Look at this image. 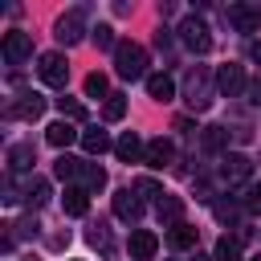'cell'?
Listing matches in <instances>:
<instances>
[{
    "label": "cell",
    "mask_w": 261,
    "mask_h": 261,
    "mask_svg": "<svg viewBox=\"0 0 261 261\" xmlns=\"http://www.w3.org/2000/svg\"><path fill=\"white\" fill-rule=\"evenodd\" d=\"M114 73L126 77V82L151 77V73H147V49L135 45V41H118V49H114Z\"/></svg>",
    "instance_id": "cell-1"
},
{
    "label": "cell",
    "mask_w": 261,
    "mask_h": 261,
    "mask_svg": "<svg viewBox=\"0 0 261 261\" xmlns=\"http://www.w3.org/2000/svg\"><path fill=\"white\" fill-rule=\"evenodd\" d=\"M179 41H184L192 53H208V49H212V29H208L200 16H184V24H179Z\"/></svg>",
    "instance_id": "cell-2"
},
{
    "label": "cell",
    "mask_w": 261,
    "mask_h": 261,
    "mask_svg": "<svg viewBox=\"0 0 261 261\" xmlns=\"http://www.w3.org/2000/svg\"><path fill=\"white\" fill-rule=\"evenodd\" d=\"M249 175H253V159H249V155H241V151H228V155L220 159V179H224L228 188H237V184H249Z\"/></svg>",
    "instance_id": "cell-3"
},
{
    "label": "cell",
    "mask_w": 261,
    "mask_h": 261,
    "mask_svg": "<svg viewBox=\"0 0 261 261\" xmlns=\"http://www.w3.org/2000/svg\"><path fill=\"white\" fill-rule=\"evenodd\" d=\"M37 73H41V82L45 86H65V77H69V61H65V53H41V61H37Z\"/></svg>",
    "instance_id": "cell-4"
},
{
    "label": "cell",
    "mask_w": 261,
    "mask_h": 261,
    "mask_svg": "<svg viewBox=\"0 0 261 261\" xmlns=\"http://www.w3.org/2000/svg\"><path fill=\"white\" fill-rule=\"evenodd\" d=\"M82 33H86V16H82V8H69V12L57 20V41H61V45H77Z\"/></svg>",
    "instance_id": "cell-5"
},
{
    "label": "cell",
    "mask_w": 261,
    "mask_h": 261,
    "mask_svg": "<svg viewBox=\"0 0 261 261\" xmlns=\"http://www.w3.org/2000/svg\"><path fill=\"white\" fill-rule=\"evenodd\" d=\"M4 57H8L12 65L29 61V57H33V41H29V33H20V29L4 33Z\"/></svg>",
    "instance_id": "cell-6"
},
{
    "label": "cell",
    "mask_w": 261,
    "mask_h": 261,
    "mask_svg": "<svg viewBox=\"0 0 261 261\" xmlns=\"http://www.w3.org/2000/svg\"><path fill=\"white\" fill-rule=\"evenodd\" d=\"M212 82H216V90H220V94L237 98V94L245 90V69L228 61V65H220V69H216V77H212Z\"/></svg>",
    "instance_id": "cell-7"
},
{
    "label": "cell",
    "mask_w": 261,
    "mask_h": 261,
    "mask_svg": "<svg viewBox=\"0 0 261 261\" xmlns=\"http://www.w3.org/2000/svg\"><path fill=\"white\" fill-rule=\"evenodd\" d=\"M114 216H118V220H139V216H143V196H139L135 188L114 192Z\"/></svg>",
    "instance_id": "cell-8"
},
{
    "label": "cell",
    "mask_w": 261,
    "mask_h": 261,
    "mask_svg": "<svg viewBox=\"0 0 261 261\" xmlns=\"http://www.w3.org/2000/svg\"><path fill=\"white\" fill-rule=\"evenodd\" d=\"M114 155H118L122 163H139V159L147 155V143H143L135 130H122V135H118V143H114Z\"/></svg>",
    "instance_id": "cell-9"
},
{
    "label": "cell",
    "mask_w": 261,
    "mask_h": 261,
    "mask_svg": "<svg viewBox=\"0 0 261 261\" xmlns=\"http://www.w3.org/2000/svg\"><path fill=\"white\" fill-rule=\"evenodd\" d=\"M155 253H159V237L151 228H135L130 232V257L135 261H151Z\"/></svg>",
    "instance_id": "cell-10"
},
{
    "label": "cell",
    "mask_w": 261,
    "mask_h": 261,
    "mask_svg": "<svg viewBox=\"0 0 261 261\" xmlns=\"http://www.w3.org/2000/svg\"><path fill=\"white\" fill-rule=\"evenodd\" d=\"M171 159H175V147H171V139H151V143H147V155H143V163H147V167L163 171Z\"/></svg>",
    "instance_id": "cell-11"
},
{
    "label": "cell",
    "mask_w": 261,
    "mask_h": 261,
    "mask_svg": "<svg viewBox=\"0 0 261 261\" xmlns=\"http://www.w3.org/2000/svg\"><path fill=\"white\" fill-rule=\"evenodd\" d=\"M208 102H212V90H208V73L200 69V73H192V77H188V106H192V110H204Z\"/></svg>",
    "instance_id": "cell-12"
},
{
    "label": "cell",
    "mask_w": 261,
    "mask_h": 261,
    "mask_svg": "<svg viewBox=\"0 0 261 261\" xmlns=\"http://www.w3.org/2000/svg\"><path fill=\"white\" fill-rule=\"evenodd\" d=\"M45 139H49V147H57V151H61V147H69V143H77L82 135L73 130V122H65V118H57V122H49V126H45Z\"/></svg>",
    "instance_id": "cell-13"
},
{
    "label": "cell",
    "mask_w": 261,
    "mask_h": 261,
    "mask_svg": "<svg viewBox=\"0 0 261 261\" xmlns=\"http://www.w3.org/2000/svg\"><path fill=\"white\" fill-rule=\"evenodd\" d=\"M61 208H65L69 216H86V208H90V192H86L82 184H69L65 196H61Z\"/></svg>",
    "instance_id": "cell-14"
},
{
    "label": "cell",
    "mask_w": 261,
    "mask_h": 261,
    "mask_svg": "<svg viewBox=\"0 0 261 261\" xmlns=\"http://www.w3.org/2000/svg\"><path fill=\"white\" fill-rule=\"evenodd\" d=\"M228 20H232L241 33H253V29L261 24V12H257V8H249V4H232V8H228Z\"/></svg>",
    "instance_id": "cell-15"
},
{
    "label": "cell",
    "mask_w": 261,
    "mask_h": 261,
    "mask_svg": "<svg viewBox=\"0 0 261 261\" xmlns=\"http://www.w3.org/2000/svg\"><path fill=\"white\" fill-rule=\"evenodd\" d=\"M196 237H200V228H192L188 220H179V224H171V228H167V245H171V249H192V245H196Z\"/></svg>",
    "instance_id": "cell-16"
},
{
    "label": "cell",
    "mask_w": 261,
    "mask_h": 261,
    "mask_svg": "<svg viewBox=\"0 0 261 261\" xmlns=\"http://www.w3.org/2000/svg\"><path fill=\"white\" fill-rule=\"evenodd\" d=\"M147 94H151L155 102H171V98H175V82H171L167 73H151V77H147Z\"/></svg>",
    "instance_id": "cell-17"
},
{
    "label": "cell",
    "mask_w": 261,
    "mask_h": 261,
    "mask_svg": "<svg viewBox=\"0 0 261 261\" xmlns=\"http://www.w3.org/2000/svg\"><path fill=\"white\" fill-rule=\"evenodd\" d=\"M82 147H86V155H102V151H110L114 143H110V135H106L102 126H90V130H82Z\"/></svg>",
    "instance_id": "cell-18"
},
{
    "label": "cell",
    "mask_w": 261,
    "mask_h": 261,
    "mask_svg": "<svg viewBox=\"0 0 261 261\" xmlns=\"http://www.w3.org/2000/svg\"><path fill=\"white\" fill-rule=\"evenodd\" d=\"M179 216H184V200L179 196H163L159 200V220L163 224H179Z\"/></svg>",
    "instance_id": "cell-19"
},
{
    "label": "cell",
    "mask_w": 261,
    "mask_h": 261,
    "mask_svg": "<svg viewBox=\"0 0 261 261\" xmlns=\"http://www.w3.org/2000/svg\"><path fill=\"white\" fill-rule=\"evenodd\" d=\"M82 159H73V155H57V163H53V171H57V179H77L82 175Z\"/></svg>",
    "instance_id": "cell-20"
},
{
    "label": "cell",
    "mask_w": 261,
    "mask_h": 261,
    "mask_svg": "<svg viewBox=\"0 0 261 261\" xmlns=\"http://www.w3.org/2000/svg\"><path fill=\"white\" fill-rule=\"evenodd\" d=\"M82 188H86V192H102V188H106V171H102L98 163H86V167H82Z\"/></svg>",
    "instance_id": "cell-21"
},
{
    "label": "cell",
    "mask_w": 261,
    "mask_h": 261,
    "mask_svg": "<svg viewBox=\"0 0 261 261\" xmlns=\"http://www.w3.org/2000/svg\"><path fill=\"white\" fill-rule=\"evenodd\" d=\"M41 110H45V98H41V94H24V98L16 102V114H20V118H37Z\"/></svg>",
    "instance_id": "cell-22"
},
{
    "label": "cell",
    "mask_w": 261,
    "mask_h": 261,
    "mask_svg": "<svg viewBox=\"0 0 261 261\" xmlns=\"http://www.w3.org/2000/svg\"><path fill=\"white\" fill-rule=\"evenodd\" d=\"M8 163H12V171H24V167H33V147H29V143H16V147L8 151Z\"/></svg>",
    "instance_id": "cell-23"
},
{
    "label": "cell",
    "mask_w": 261,
    "mask_h": 261,
    "mask_svg": "<svg viewBox=\"0 0 261 261\" xmlns=\"http://www.w3.org/2000/svg\"><path fill=\"white\" fill-rule=\"evenodd\" d=\"M86 241H90L94 249H102V253H110V245H114V241H110V228H106L102 220H98V224H90V232H86Z\"/></svg>",
    "instance_id": "cell-24"
},
{
    "label": "cell",
    "mask_w": 261,
    "mask_h": 261,
    "mask_svg": "<svg viewBox=\"0 0 261 261\" xmlns=\"http://www.w3.org/2000/svg\"><path fill=\"white\" fill-rule=\"evenodd\" d=\"M216 261H241V241L237 237H220L216 241Z\"/></svg>",
    "instance_id": "cell-25"
},
{
    "label": "cell",
    "mask_w": 261,
    "mask_h": 261,
    "mask_svg": "<svg viewBox=\"0 0 261 261\" xmlns=\"http://www.w3.org/2000/svg\"><path fill=\"white\" fill-rule=\"evenodd\" d=\"M122 114H126V98H122V94H110L106 106H102V118H106V122H118Z\"/></svg>",
    "instance_id": "cell-26"
},
{
    "label": "cell",
    "mask_w": 261,
    "mask_h": 261,
    "mask_svg": "<svg viewBox=\"0 0 261 261\" xmlns=\"http://www.w3.org/2000/svg\"><path fill=\"white\" fill-rule=\"evenodd\" d=\"M24 200H29V208H41V204L49 200V184H45V179H33L29 192H24Z\"/></svg>",
    "instance_id": "cell-27"
},
{
    "label": "cell",
    "mask_w": 261,
    "mask_h": 261,
    "mask_svg": "<svg viewBox=\"0 0 261 261\" xmlns=\"http://www.w3.org/2000/svg\"><path fill=\"white\" fill-rule=\"evenodd\" d=\"M90 37H94V45H98V49H118V41H114V29H110V24L90 29Z\"/></svg>",
    "instance_id": "cell-28"
},
{
    "label": "cell",
    "mask_w": 261,
    "mask_h": 261,
    "mask_svg": "<svg viewBox=\"0 0 261 261\" xmlns=\"http://www.w3.org/2000/svg\"><path fill=\"white\" fill-rule=\"evenodd\" d=\"M224 143H228V130L224 126H208L204 130V147L208 151H224Z\"/></svg>",
    "instance_id": "cell-29"
},
{
    "label": "cell",
    "mask_w": 261,
    "mask_h": 261,
    "mask_svg": "<svg viewBox=\"0 0 261 261\" xmlns=\"http://www.w3.org/2000/svg\"><path fill=\"white\" fill-rule=\"evenodd\" d=\"M106 86H110V82H106V73H90V77H86V94H90V98H110V94H106Z\"/></svg>",
    "instance_id": "cell-30"
},
{
    "label": "cell",
    "mask_w": 261,
    "mask_h": 261,
    "mask_svg": "<svg viewBox=\"0 0 261 261\" xmlns=\"http://www.w3.org/2000/svg\"><path fill=\"white\" fill-rule=\"evenodd\" d=\"M57 110H61V118H86V106L77 98H57Z\"/></svg>",
    "instance_id": "cell-31"
},
{
    "label": "cell",
    "mask_w": 261,
    "mask_h": 261,
    "mask_svg": "<svg viewBox=\"0 0 261 261\" xmlns=\"http://www.w3.org/2000/svg\"><path fill=\"white\" fill-rule=\"evenodd\" d=\"M241 204H245L249 212H261V184H249V188L241 192Z\"/></svg>",
    "instance_id": "cell-32"
},
{
    "label": "cell",
    "mask_w": 261,
    "mask_h": 261,
    "mask_svg": "<svg viewBox=\"0 0 261 261\" xmlns=\"http://www.w3.org/2000/svg\"><path fill=\"white\" fill-rule=\"evenodd\" d=\"M135 192H139V196H147V200H163V196H167V192H159V184H155V179H139V184H135Z\"/></svg>",
    "instance_id": "cell-33"
},
{
    "label": "cell",
    "mask_w": 261,
    "mask_h": 261,
    "mask_svg": "<svg viewBox=\"0 0 261 261\" xmlns=\"http://www.w3.org/2000/svg\"><path fill=\"white\" fill-rule=\"evenodd\" d=\"M232 216H237V204L232 200H220L216 204V220H232Z\"/></svg>",
    "instance_id": "cell-34"
},
{
    "label": "cell",
    "mask_w": 261,
    "mask_h": 261,
    "mask_svg": "<svg viewBox=\"0 0 261 261\" xmlns=\"http://www.w3.org/2000/svg\"><path fill=\"white\" fill-rule=\"evenodd\" d=\"M249 102H253V106H261V82H253V86H249Z\"/></svg>",
    "instance_id": "cell-35"
},
{
    "label": "cell",
    "mask_w": 261,
    "mask_h": 261,
    "mask_svg": "<svg viewBox=\"0 0 261 261\" xmlns=\"http://www.w3.org/2000/svg\"><path fill=\"white\" fill-rule=\"evenodd\" d=\"M253 61L261 65V41H253Z\"/></svg>",
    "instance_id": "cell-36"
},
{
    "label": "cell",
    "mask_w": 261,
    "mask_h": 261,
    "mask_svg": "<svg viewBox=\"0 0 261 261\" xmlns=\"http://www.w3.org/2000/svg\"><path fill=\"white\" fill-rule=\"evenodd\" d=\"M257 261H261V257H257Z\"/></svg>",
    "instance_id": "cell-37"
}]
</instances>
